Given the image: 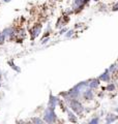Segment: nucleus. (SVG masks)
<instances>
[{"label":"nucleus","instance_id":"nucleus-1","mask_svg":"<svg viewBox=\"0 0 118 124\" xmlns=\"http://www.w3.org/2000/svg\"><path fill=\"white\" fill-rule=\"evenodd\" d=\"M68 104V107L72 108V110L75 112L76 114L78 115H80L82 114L84 112V107H83V104H82L77 98H72L69 100V101L67 102Z\"/></svg>","mask_w":118,"mask_h":124},{"label":"nucleus","instance_id":"nucleus-2","mask_svg":"<svg viewBox=\"0 0 118 124\" xmlns=\"http://www.w3.org/2000/svg\"><path fill=\"white\" fill-rule=\"evenodd\" d=\"M57 120V116L55 113V110L50 108H47L44 112V121L47 123H54Z\"/></svg>","mask_w":118,"mask_h":124},{"label":"nucleus","instance_id":"nucleus-3","mask_svg":"<svg viewBox=\"0 0 118 124\" xmlns=\"http://www.w3.org/2000/svg\"><path fill=\"white\" fill-rule=\"evenodd\" d=\"M90 0H74V4H73V9L75 10V13H78L84 8V6L86 4H88Z\"/></svg>","mask_w":118,"mask_h":124},{"label":"nucleus","instance_id":"nucleus-4","mask_svg":"<svg viewBox=\"0 0 118 124\" xmlns=\"http://www.w3.org/2000/svg\"><path fill=\"white\" fill-rule=\"evenodd\" d=\"M41 31H42V25L41 24H36L35 26H33V28L30 30L31 39H35V38L41 34Z\"/></svg>","mask_w":118,"mask_h":124},{"label":"nucleus","instance_id":"nucleus-5","mask_svg":"<svg viewBox=\"0 0 118 124\" xmlns=\"http://www.w3.org/2000/svg\"><path fill=\"white\" fill-rule=\"evenodd\" d=\"M59 102L58 98L56 97V96H53V94L51 93L50 94V99H49V103H48V108H52V110H55L57 107V104Z\"/></svg>","mask_w":118,"mask_h":124},{"label":"nucleus","instance_id":"nucleus-6","mask_svg":"<svg viewBox=\"0 0 118 124\" xmlns=\"http://www.w3.org/2000/svg\"><path fill=\"white\" fill-rule=\"evenodd\" d=\"M83 97L85 98V99H88V100H91V99H93V92H92V89H87L86 88L85 90L83 91Z\"/></svg>","mask_w":118,"mask_h":124},{"label":"nucleus","instance_id":"nucleus-7","mask_svg":"<svg viewBox=\"0 0 118 124\" xmlns=\"http://www.w3.org/2000/svg\"><path fill=\"white\" fill-rule=\"evenodd\" d=\"M110 78H111V73H110L108 71V69H106L104 73H101V75L100 76V81H104V82H109L110 81Z\"/></svg>","mask_w":118,"mask_h":124},{"label":"nucleus","instance_id":"nucleus-8","mask_svg":"<svg viewBox=\"0 0 118 124\" xmlns=\"http://www.w3.org/2000/svg\"><path fill=\"white\" fill-rule=\"evenodd\" d=\"M100 86V79H93L88 82V87L90 89H96Z\"/></svg>","mask_w":118,"mask_h":124},{"label":"nucleus","instance_id":"nucleus-9","mask_svg":"<svg viewBox=\"0 0 118 124\" xmlns=\"http://www.w3.org/2000/svg\"><path fill=\"white\" fill-rule=\"evenodd\" d=\"M118 119V116L117 115H114V114H109L107 116V123H111V122H114V121H116V120Z\"/></svg>","mask_w":118,"mask_h":124},{"label":"nucleus","instance_id":"nucleus-10","mask_svg":"<svg viewBox=\"0 0 118 124\" xmlns=\"http://www.w3.org/2000/svg\"><path fill=\"white\" fill-rule=\"evenodd\" d=\"M66 112H67V115H68V120L70 122H74V123H76L77 121H78V119H77V117L74 115V113H72L69 110H66Z\"/></svg>","mask_w":118,"mask_h":124},{"label":"nucleus","instance_id":"nucleus-11","mask_svg":"<svg viewBox=\"0 0 118 124\" xmlns=\"http://www.w3.org/2000/svg\"><path fill=\"white\" fill-rule=\"evenodd\" d=\"M118 69V67H117V64H112L111 66H110L109 68H108V71L110 72V73H113V72H115L116 70Z\"/></svg>","mask_w":118,"mask_h":124},{"label":"nucleus","instance_id":"nucleus-12","mask_svg":"<svg viewBox=\"0 0 118 124\" xmlns=\"http://www.w3.org/2000/svg\"><path fill=\"white\" fill-rule=\"evenodd\" d=\"M8 64L10 65V67H11V68H14V69H15L16 71H18V72H20V71H21V69H20L19 67H17V65H16V64L14 63V62H13V61H8Z\"/></svg>","mask_w":118,"mask_h":124},{"label":"nucleus","instance_id":"nucleus-13","mask_svg":"<svg viewBox=\"0 0 118 124\" xmlns=\"http://www.w3.org/2000/svg\"><path fill=\"white\" fill-rule=\"evenodd\" d=\"M106 90H107V91H114V90H115V85L112 84V83H110L108 86L106 87Z\"/></svg>","mask_w":118,"mask_h":124},{"label":"nucleus","instance_id":"nucleus-14","mask_svg":"<svg viewBox=\"0 0 118 124\" xmlns=\"http://www.w3.org/2000/svg\"><path fill=\"white\" fill-rule=\"evenodd\" d=\"M5 39H6V38H5V36L3 35V34H2V32H1V31H0V45H3V44H4Z\"/></svg>","mask_w":118,"mask_h":124},{"label":"nucleus","instance_id":"nucleus-15","mask_svg":"<svg viewBox=\"0 0 118 124\" xmlns=\"http://www.w3.org/2000/svg\"><path fill=\"white\" fill-rule=\"evenodd\" d=\"M32 122L33 123H42V122H44V120H42L41 118H36V117H35V118H32Z\"/></svg>","mask_w":118,"mask_h":124},{"label":"nucleus","instance_id":"nucleus-16","mask_svg":"<svg viewBox=\"0 0 118 124\" xmlns=\"http://www.w3.org/2000/svg\"><path fill=\"white\" fill-rule=\"evenodd\" d=\"M98 122H100V119H98V118H93V119H91L89 121L90 124H97Z\"/></svg>","mask_w":118,"mask_h":124},{"label":"nucleus","instance_id":"nucleus-17","mask_svg":"<svg viewBox=\"0 0 118 124\" xmlns=\"http://www.w3.org/2000/svg\"><path fill=\"white\" fill-rule=\"evenodd\" d=\"M74 33H75V31H74L73 29H72V30H68V31H67V33L65 34V36H66V37H70V36H73V35H74Z\"/></svg>","mask_w":118,"mask_h":124},{"label":"nucleus","instance_id":"nucleus-18","mask_svg":"<svg viewBox=\"0 0 118 124\" xmlns=\"http://www.w3.org/2000/svg\"><path fill=\"white\" fill-rule=\"evenodd\" d=\"M112 10H113V11H117V10H118V2H117V3H115V4H114V6H113Z\"/></svg>","mask_w":118,"mask_h":124},{"label":"nucleus","instance_id":"nucleus-19","mask_svg":"<svg viewBox=\"0 0 118 124\" xmlns=\"http://www.w3.org/2000/svg\"><path fill=\"white\" fill-rule=\"evenodd\" d=\"M66 31H67V29H66V28H64V29H62V30L60 31V34H62V33H64V32H66Z\"/></svg>","mask_w":118,"mask_h":124},{"label":"nucleus","instance_id":"nucleus-20","mask_svg":"<svg viewBox=\"0 0 118 124\" xmlns=\"http://www.w3.org/2000/svg\"><path fill=\"white\" fill-rule=\"evenodd\" d=\"M3 1H4V2H9L10 0H3Z\"/></svg>","mask_w":118,"mask_h":124},{"label":"nucleus","instance_id":"nucleus-21","mask_svg":"<svg viewBox=\"0 0 118 124\" xmlns=\"http://www.w3.org/2000/svg\"><path fill=\"white\" fill-rule=\"evenodd\" d=\"M0 77H1V70H0Z\"/></svg>","mask_w":118,"mask_h":124},{"label":"nucleus","instance_id":"nucleus-22","mask_svg":"<svg viewBox=\"0 0 118 124\" xmlns=\"http://www.w3.org/2000/svg\"><path fill=\"white\" fill-rule=\"evenodd\" d=\"M56 1H62V0H56Z\"/></svg>","mask_w":118,"mask_h":124},{"label":"nucleus","instance_id":"nucleus-23","mask_svg":"<svg viewBox=\"0 0 118 124\" xmlns=\"http://www.w3.org/2000/svg\"><path fill=\"white\" fill-rule=\"evenodd\" d=\"M94 1H100V0H94Z\"/></svg>","mask_w":118,"mask_h":124},{"label":"nucleus","instance_id":"nucleus-24","mask_svg":"<svg viewBox=\"0 0 118 124\" xmlns=\"http://www.w3.org/2000/svg\"><path fill=\"white\" fill-rule=\"evenodd\" d=\"M116 111H117V112H118V108H116Z\"/></svg>","mask_w":118,"mask_h":124},{"label":"nucleus","instance_id":"nucleus-25","mask_svg":"<svg viewBox=\"0 0 118 124\" xmlns=\"http://www.w3.org/2000/svg\"><path fill=\"white\" fill-rule=\"evenodd\" d=\"M117 67H118V66H117Z\"/></svg>","mask_w":118,"mask_h":124}]
</instances>
